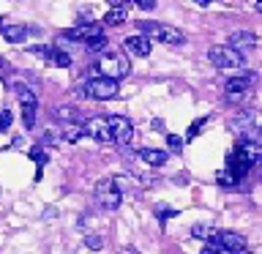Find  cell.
<instances>
[{
    "instance_id": "1",
    "label": "cell",
    "mask_w": 262,
    "mask_h": 254,
    "mask_svg": "<svg viewBox=\"0 0 262 254\" xmlns=\"http://www.w3.org/2000/svg\"><path fill=\"white\" fill-rule=\"evenodd\" d=\"M128 71H131V63L126 52H101V57H98V74L101 77L120 82L123 77H128Z\"/></svg>"
},
{
    "instance_id": "2",
    "label": "cell",
    "mask_w": 262,
    "mask_h": 254,
    "mask_svg": "<svg viewBox=\"0 0 262 254\" xmlns=\"http://www.w3.org/2000/svg\"><path fill=\"white\" fill-rule=\"evenodd\" d=\"M137 28L142 36L147 38H156V41H164V44H172V47H180L186 41V36L180 33L178 28L172 25H161V22H137Z\"/></svg>"
},
{
    "instance_id": "3",
    "label": "cell",
    "mask_w": 262,
    "mask_h": 254,
    "mask_svg": "<svg viewBox=\"0 0 262 254\" xmlns=\"http://www.w3.org/2000/svg\"><path fill=\"white\" fill-rule=\"evenodd\" d=\"M118 90H120V82L118 79H110V77H93L85 85V96L88 98H93V101H110V98L118 96Z\"/></svg>"
},
{
    "instance_id": "4",
    "label": "cell",
    "mask_w": 262,
    "mask_h": 254,
    "mask_svg": "<svg viewBox=\"0 0 262 254\" xmlns=\"http://www.w3.org/2000/svg\"><path fill=\"white\" fill-rule=\"evenodd\" d=\"M208 57H210V63L221 71H232V69H241L243 66V55L232 47H210Z\"/></svg>"
},
{
    "instance_id": "5",
    "label": "cell",
    "mask_w": 262,
    "mask_h": 254,
    "mask_svg": "<svg viewBox=\"0 0 262 254\" xmlns=\"http://www.w3.org/2000/svg\"><path fill=\"white\" fill-rule=\"evenodd\" d=\"M96 202L101 205V208H106V210L120 208L123 192H120L118 186H115L112 178H104V180H98V183H96Z\"/></svg>"
},
{
    "instance_id": "6",
    "label": "cell",
    "mask_w": 262,
    "mask_h": 254,
    "mask_svg": "<svg viewBox=\"0 0 262 254\" xmlns=\"http://www.w3.org/2000/svg\"><path fill=\"white\" fill-rule=\"evenodd\" d=\"M14 90H16V98H19V107H22L25 126L33 129V123H36V110H38V98H36V93H33L28 85H22V82H16Z\"/></svg>"
},
{
    "instance_id": "7",
    "label": "cell",
    "mask_w": 262,
    "mask_h": 254,
    "mask_svg": "<svg viewBox=\"0 0 262 254\" xmlns=\"http://www.w3.org/2000/svg\"><path fill=\"white\" fill-rule=\"evenodd\" d=\"M251 85H254V74L251 71H243V74H237V77L227 79V85H224L227 98H229V101H243Z\"/></svg>"
},
{
    "instance_id": "8",
    "label": "cell",
    "mask_w": 262,
    "mask_h": 254,
    "mask_svg": "<svg viewBox=\"0 0 262 254\" xmlns=\"http://www.w3.org/2000/svg\"><path fill=\"white\" fill-rule=\"evenodd\" d=\"M110 120V134H112V142L118 145H128L131 137H134V126H131L128 118H123V115H112Z\"/></svg>"
},
{
    "instance_id": "9",
    "label": "cell",
    "mask_w": 262,
    "mask_h": 254,
    "mask_svg": "<svg viewBox=\"0 0 262 254\" xmlns=\"http://www.w3.org/2000/svg\"><path fill=\"white\" fill-rule=\"evenodd\" d=\"M85 134L93 137L96 142H112L110 120H106V118H90V120L85 123Z\"/></svg>"
},
{
    "instance_id": "10",
    "label": "cell",
    "mask_w": 262,
    "mask_h": 254,
    "mask_svg": "<svg viewBox=\"0 0 262 254\" xmlns=\"http://www.w3.org/2000/svg\"><path fill=\"white\" fill-rule=\"evenodd\" d=\"M210 243H216V246H221V249H227V251H243L246 249V238L237 235V232H216Z\"/></svg>"
},
{
    "instance_id": "11",
    "label": "cell",
    "mask_w": 262,
    "mask_h": 254,
    "mask_svg": "<svg viewBox=\"0 0 262 254\" xmlns=\"http://www.w3.org/2000/svg\"><path fill=\"white\" fill-rule=\"evenodd\" d=\"M123 47H126L128 55H137V57H147L150 55V38L142 36V33H137V36H128L126 41H123Z\"/></svg>"
},
{
    "instance_id": "12",
    "label": "cell",
    "mask_w": 262,
    "mask_h": 254,
    "mask_svg": "<svg viewBox=\"0 0 262 254\" xmlns=\"http://www.w3.org/2000/svg\"><path fill=\"white\" fill-rule=\"evenodd\" d=\"M101 25H96V22H90V25H79V28H71V30H66L63 36L66 38H71V41H90V38H96V36H101Z\"/></svg>"
},
{
    "instance_id": "13",
    "label": "cell",
    "mask_w": 262,
    "mask_h": 254,
    "mask_svg": "<svg viewBox=\"0 0 262 254\" xmlns=\"http://www.w3.org/2000/svg\"><path fill=\"white\" fill-rule=\"evenodd\" d=\"M227 47H232V49H237V52H249V49H254L257 47V36H254L251 30H235L232 36H229V44Z\"/></svg>"
},
{
    "instance_id": "14",
    "label": "cell",
    "mask_w": 262,
    "mask_h": 254,
    "mask_svg": "<svg viewBox=\"0 0 262 254\" xmlns=\"http://www.w3.org/2000/svg\"><path fill=\"white\" fill-rule=\"evenodd\" d=\"M0 30H3V38L8 44H22L30 33V28H25V25H0Z\"/></svg>"
},
{
    "instance_id": "15",
    "label": "cell",
    "mask_w": 262,
    "mask_h": 254,
    "mask_svg": "<svg viewBox=\"0 0 262 254\" xmlns=\"http://www.w3.org/2000/svg\"><path fill=\"white\" fill-rule=\"evenodd\" d=\"M137 156H139L145 164H150V167H164V164H167V159H169L167 151H156V147H142Z\"/></svg>"
},
{
    "instance_id": "16",
    "label": "cell",
    "mask_w": 262,
    "mask_h": 254,
    "mask_svg": "<svg viewBox=\"0 0 262 254\" xmlns=\"http://www.w3.org/2000/svg\"><path fill=\"white\" fill-rule=\"evenodd\" d=\"M47 60L57 66V69H69L71 66V55L69 52H63V49H55V47H49V52H47Z\"/></svg>"
},
{
    "instance_id": "17",
    "label": "cell",
    "mask_w": 262,
    "mask_h": 254,
    "mask_svg": "<svg viewBox=\"0 0 262 254\" xmlns=\"http://www.w3.org/2000/svg\"><path fill=\"white\" fill-rule=\"evenodd\" d=\"M126 8H110V11L104 14V25H123L126 22Z\"/></svg>"
},
{
    "instance_id": "18",
    "label": "cell",
    "mask_w": 262,
    "mask_h": 254,
    "mask_svg": "<svg viewBox=\"0 0 262 254\" xmlns=\"http://www.w3.org/2000/svg\"><path fill=\"white\" fill-rule=\"evenodd\" d=\"M79 137H85V126H79V123H71V126L63 131V139H66V142H77Z\"/></svg>"
},
{
    "instance_id": "19",
    "label": "cell",
    "mask_w": 262,
    "mask_h": 254,
    "mask_svg": "<svg viewBox=\"0 0 262 254\" xmlns=\"http://www.w3.org/2000/svg\"><path fill=\"white\" fill-rule=\"evenodd\" d=\"M191 235L194 238H202V241H213V235H216V229H213V227H205V224H194L191 227Z\"/></svg>"
},
{
    "instance_id": "20",
    "label": "cell",
    "mask_w": 262,
    "mask_h": 254,
    "mask_svg": "<svg viewBox=\"0 0 262 254\" xmlns=\"http://www.w3.org/2000/svg\"><path fill=\"white\" fill-rule=\"evenodd\" d=\"M55 118H57V120H66V123H77L79 112L74 110V107H60V110L55 112Z\"/></svg>"
},
{
    "instance_id": "21",
    "label": "cell",
    "mask_w": 262,
    "mask_h": 254,
    "mask_svg": "<svg viewBox=\"0 0 262 254\" xmlns=\"http://www.w3.org/2000/svg\"><path fill=\"white\" fill-rule=\"evenodd\" d=\"M85 47L90 49V52H104V49H106V36L101 33V36H96V38L85 41Z\"/></svg>"
},
{
    "instance_id": "22",
    "label": "cell",
    "mask_w": 262,
    "mask_h": 254,
    "mask_svg": "<svg viewBox=\"0 0 262 254\" xmlns=\"http://www.w3.org/2000/svg\"><path fill=\"white\" fill-rule=\"evenodd\" d=\"M205 123H208V118H200V120H194V123H191V129H188V134H186V139H194V137L202 131V126H205Z\"/></svg>"
},
{
    "instance_id": "23",
    "label": "cell",
    "mask_w": 262,
    "mask_h": 254,
    "mask_svg": "<svg viewBox=\"0 0 262 254\" xmlns=\"http://www.w3.org/2000/svg\"><path fill=\"white\" fill-rule=\"evenodd\" d=\"M11 110H0V131H8L11 129Z\"/></svg>"
},
{
    "instance_id": "24",
    "label": "cell",
    "mask_w": 262,
    "mask_h": 254,
    "mask_svg": "<svg viewBox=\"0 0 262 254\" xmlns=\"http://www.w3.org/2000/svg\"><path fill=\"white\" fill-rule=\"evenodd\" d=\"M167 145H169V151H175V153L183 151V139H180L178 134H169V137H167Z\"/></svg>"
},
{
    "instance_id": "25",
    "label": "cell",
    "mask_w": 262,
    "mask_h": 254,
    "mask_svg": "<svg viewBox=\"0 0 262 254\" xmlns=\"http://www.w3.org/2000/svg\"><path fill=\"white\" fill-rule=\"evenodd\" d=\"M219 183H221V186H235L237 180H235V178H232V175H229V172L224 170V172H219Z\"/></svg>"
},
{
    "instance_id": "26",
    "label": "cell",
    "mask_w": 262,
    "mask_h": 254,
    "mask_svg": "<svg viewBox=\"0 0 262 254\" xmlns=\"http://www.w3.org/2000/svg\"><path fill=\"white\" fill-rule=\"evenodd\" d=\"M30 159H36L38 167H44V164H47V153L41 151V147H36V151H30Z\"/></svg>"
},
{
    "instance_id": "27",
    "label": "cell",
    "mask_w": 262,
    "mask_h": 254,
    "mask_svg": "<svg viewBox=\"0 0 262 254\" xmlns=\"http://www.w3.org/2000/svg\"><path fill=\"white\" fill-rule=\"evenodd\" d=\"M137 8H142V11H153L156 8V0H134Z\"/></svg>"
},
{
    "instance_id": "28",
    "label": "cell",
    "mask_w": 262,
    "mask_h": 254,
    "mask_svg": "<svg viewBox=\"0 0 262 254\" xmlns=\"http://www.w3.org/2000/svg\"><path fill=\"white\" fill-rule=\"evenodd\" d=\"M156 213H159V219H161V221H164V219H172V216H178V210H172V208H159Z\"/></svg>"
},
{
    "instance_id": "29",
    "label": "cell",
    "mask_w": 262,
    "mask_h": 254,
    "mask_svg": "<svg viewBox=\"0 0 262 254\" xmlns=\"http://www.w3.org/2000/svg\"><path fill=\"white\" fill-rule=\"evenodd\" d=\"M88 246H90V249H101L104 241H101V238H88Z\"/></svg>"
},
{
    "instance_id": "30",
    "label": "cell",
    "mask_w": 262,
    "mask_h": 254,
    "mask_svg": "<svg viewBox=\"0 0 262 254\" xmlns=\"http://www.w3.org/2000/svg\"><path fill=\"white\" fill-rule=\"evenodd\" d=\"M106 3H110V8H126L128 0H106Z\"/></svg>"
},
{
    "instance_id": "31",
    "label": "cell",
    "mask_w": 262,
    "mask_h": 254,
    "mask_svg": "<svg viewBox=\"0 0 262 254\" xmlns=\"http://www.w3.org/2000/svg\"><path fill=\"white\" fill-rule=\"evenodd\" d=\"M200 254H219V246H216V243H208Z\"/></svg>"
},
{
    "instance_id": "32",
    "label": "cell",
    "mask_w": 262,
    "mask_h": 254,
    "mask_svg": "<svg viewBox=\"0 0 262 254\" xmlns=\"http://www.w3.org/2000/svg\"><path fill=\"white\" fill-rule=\"evenodd\" d=\"M194 3H196V6H202V8H208V6L213 3V0H194Z\"/></svg>"
},
{
    "instance_id": "33",
    "label": "cell",
    "mask_w": 262,
    "mask_h": 254,
    "mask_svg": "<svg viewBox=\"0 0 262 254\" xmlns=\"http://www.w3.org/2000/svg\"><path fill=\"white\" fill-rule=\"evenodd\" d=\"M254 8H257V11L262 14V0H254Z\"/></svg>"
}]
</instances>
